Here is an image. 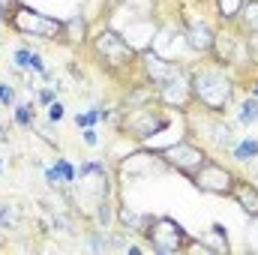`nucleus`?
<instances>
[{
    "instance_id": "nucleus-1",
    "label": "nucleus",
    "mask_w": 258,
    "mask_h": 255,
    "mask_svg": "<svg viewBox=\"0 0 258 255\" xmlns=\"http://www.w3.org/2000/svg\"><path fill=\"white\" fill-rule=\"evenodd\" d=\"M189 90H192L195 108L225 114L234 102V93H237V75H234V69L207 57L204 63L189 66Z\"/></svg>"
},
{
    "instance_id": "nucleus-2",
    "label": "nucleus",
    "mask_w": 258,
    "mask_h": 255,
    "mask_svg": "<svg viewBox=\"0 0 258 255\" xmlns=\"http://www.w3.org/2000/svg\"><path fill=\"white\" fill-rule=\"evenodd\" d=\"M90 51L99 60V66L108 75H114V78H120V75H126L132 69H138V51L123 39V33L114 30V27L96 30L90 36Z\"/></svg>"
},
{
    "instance_id": "nucleus-3",
    "label": "nucleus",
    "mask_w": 258,
    "mask_h": 255,
    "mask_svg": "<svg viewBox=\"0 0 258 255\" xmlns=\"http://www.w3.org/2000/svg\"><path fill=\"white\" fill-rule=\"evenodd\" d=\"M138 237L144 240L147 249H153L159 255L186 252V249L198 246V240L171 216H144V225H141Z\"/></svg>"
},
{
    "instance_id": "nucleus-4",
    "label": "nucleus",
    "mask_w": 258,
    "mask_h": 255,
    "mask_svg": "<svg viewBox=\"0 0 258 255\" xmlns=\"http://www.w3.org/2000/svg\"><path fill=\"white\" fill-rule=\"evenodd\" d=\"M6 27L18 36H27V39H45V42H66L63 33V18H54V15H45L39 9H30L27 3L15 0L9 15H6Z\"/></svg>"
},
{
    "instance_id": "nucleus-5",
    "label": "nucleus",
    "mask_w": 258,
    "mask_h": 255,
    "mask_svg": "<svg viewBox=\"0 0 258 255\" xmlns=\"http://www.w3.org/2000/svg\"><path fill=\"white\" fill-rule=\"evenodd\" d=\"M69 189H75L72 204H78V210H81V204H84V213H93V207H96L105 195L114 192L111 189V171H108V165L99 162V159L81 162L78 177H75V183H72Z\"/></svg>"
},
{
    "instance_id": "nucleus-6",
    "label": "nucleus",
    "mask_w": 258,
    "mask_h": 255,
    "mask_svg": "<svg viewBox=\"0 0 258 255\" xmlns=\"http://www.w3.org/2000/svg\"><path fill=\"white\" fill-rule=\"evenodd\" d=\"M168 126H171L168 108H165V105H159V102H156V105H153V102H147V105L129 108V111L120 114V129H126L135 141H147V138H153V135L165 132Z\"/></svg>"
},
{
    "instance_id": "nucleus-7",
    "label": "nucleus",
    "mask_w": 258,
    "mask_h": 255,
    "mask_svg": "<svg viewBox=\"0 0 258 255\" xmlns=\"http://www.w3.org/2000/svg\"><path fill=\"white\" fill-rule=\"evenodd\" d=\"M195 114L201 117V123L186 111V132H189V138L201 141L204 147L210 144V147H216V150H231V147H234V129L225 123L222 114L207 111V108H201V111H195Z\"/></svg>"
},
{
    "instance_id": "nucleus-8",
    "label": "nucleus",
    "mask_w": 258,
    "mask_h": 255,
    "mask_svg": "<svg viewBox=\"0 0 258 255\" xmlns=\"http://www.w3.org/2000/svg\"><path fill=\"white\" fill-rule=\"evenodd\" d=\"M156 153L162 156V162H165L168 168H177L183 177H192L195 171L210 159L207 147H204L201 141H195V138H180L177 144H168V147H162V150H156Z\"/></svg>"
},
{
    "instance_id": "nucleus-9",
    "label": "nucleus",
    "mask_w": 258,
    "mask_h": 255,
    "mask_svg": "<svg viewBox=\"0 0 258 255\" xmlns=\"http://www.w3.org/2000/svg\"><path fill=\"white\" fill-rule=\"evenodd\" d=\"M150 48L159 54V57H165V60H171V63H186V57H192L195 51L189 48V39H186V33H183V27L180 24H174V21H168V24H156V33H153V42H150Z\"/></svg>"
},
{
    "instance_id": "nucleus-10",
    "label": "nucleus",
    "mask_w": 258,
    "mask_h": 255,
    "mask_svg": "<svg viewBox=\"0 0 258 255\" xmlns=\"http://www.w3.org/2000/svg\"><path fill=\"white\" fill-rule=\"evenodd\" d=\"M189 180H192V186L198 192L228 198V195H231V186H234V180H237V174H234L231 168H225V162H219V159H207Z\"/></svg>"
},
{
    "instance_id": "nucleus-11",
    "label": "nucleus",
    "mask_w": 258,
    "mask_h": 255,
    "mask_svg": "<svg viewBox=\"0 0 258 255\" xmlns=\"http://www.w3.org/2000/svg\"><path fill=\"white\" fill-rule=\"evenodd\" d=\"M156 102L168 111H189L192 108V90H189V66H180L168 81L156 87Z\"/></svg>"
},
{
    "instance_id": "nucleus-12",
    "label": "nucleus",
    "mask_w": 258,
    "mask_h": 255,
    "mask_svg": "<svg viewBox=\"0 0 258 255\" xmlns=\"http://www.w3.org/2000/svg\"><path fill=\"white\" fill-rule=\"evenodd\" d=\"M180 27L189 39V48L201 57H210L213 54V42H216V27L204 18V15H183L180 18Z\"/></svg>"
},
{
    "instance_id": "nucleus-13",
    "label": "nucleus",
    "mask_w": 258,
    "mask_h": 255,
    "mask_svg": "<svg viewBox=\"0 0 258 255\" xmlns=\"http://www.w3.org/2000/svg\"><path fill=\"white\" fill-rule=\"evenodd\" d=\"M237 201V207L249 216V219H258V186L255 180H246V177H237L234 186H231V195Z\"/></svg>"
},
{
    "instance_id": "nucleus-14",
    "label": "nucleus",
    "mask_w": 258,
    "mask_h": 255,
    "mask_svg": "<svg viewBox=\"0 0 258 255\" xmlns=\"http://www.w3.org/2000/svg\"><path fill=\"white\" fill-rule=\"evenodd\" d=\"M24 222V207L12 198H0V231H18Z\"/></svg>"
},
{
    "instance_id": "nucleus-15",
    "label": "nucleus",
    "mask_w": 258,
    "mask_h": 255,
    "mask_svg": "<svg viewBox=\"0 0 258 255\" xmlns=\"http://www.w3.org/2000/svg\"><path fill=\"white\" fill-rule=\"evenodd\" d=\"M63 33H66V45H84V42H90L87 18L81 12H75L72 18H63Z\"/></svg>"
},
{
    "instance_id": "nucleus-16",
    "label": "nucleus",
    "mask_w": 258,
    "mask_h": 255,
    "mask_svg": "<svg viewBox=\"0 0 258 255\" xmlns=\"http://www.w3.org/2000/svg\"><path fill=\"white\" fill-rule=\"evenodd\" d=\"M12 63H15V69H21V72H36V75L45 72V60H42V54L33 51V48H15Z\"/></svg>"
},
{
    "instance_id": "nucleus-17",
    "label": "nucleus",
    "mask_w": 258,
    "mask_h": 255,
    "mask_svg": "<svg viewBox=\"0 0 258 255\" xmlns=\"http://www.w3.org/2000/svg\"><path fill=\"white\" fill-rule=\"evenodd\" d=\"M234 24H237L246 36L258 39V0H246V3H243V9H240V15H237Z\"/></svg>"
},
{
    "instance_id": "nucleus-18",
    "label": "nucleus",
    "mask_w": 258,
    "mask_h": 255,
    "mask_svg": "<svg viewBox=\"0 0 258 255\" xmlns=\"http://www.w3.org/2000/svg\"><path fill=\"white\" fill-rule=\"evenodd\" d=\"M201 249H210V252H228V228L222 222H213L210 225V237L201 240Z\"/></svg>"
},
{
    "instance_id": "nucleus-19",
    "label": "nucleus",
    "mask_w": 258,
    "mask_h": 255,
    "mask_svg": "<svg viewBox=\"0 0 258 255\" xmlns=\"http://www.w3.org/2000/svg\"><path fill=\"white\" fill-rule=\"evenodd\" d=\"M231 159L234 162H240V165H246V162H255L258 159V138H243V141H234V147H231Z\"/></svg>"
},
{
    "instance_id": "nucleus-20",
    "label": "nucleus",
    "mask_w": 258,
    "mask_h": 255,
    "mask_svg": "<svg viewBox=\"0 0 258 255\" xmlns=\"http://www.w3.org/2000/svg\"><path fill=\"white\" fill-rule=\"evenodd\" d=\"M213 3H216V12H219L222 24H234L246 0H213Z\"/></svg>"
},
{
    "instance_id": "nucleus-21",
    "label": "nucleus",
    "mask_w": 258,
    "mask_h": 255,
    "mask_svg": "<svg viewBox=\"0 0 258 255\" xmlns=\"http://www.w3.org/2000/svg\"><path fill=\"white\" fill-rule=\"evenodd\" d=\"M237 120H240L243 126L258 123V96H246V99H240V105H237Z\"/></svg>"
},
{
    "instance_id": "nucleus-22",
    "label": "nucleus",
    "mask_w": 258,
    "mask_h": 255,
    "mask_svg": "<svg viewBox=\"0 0 258 255\" xmlns=\"http://www.w3.org/2000/svg\"><path fill=\"white\" fill-rule=\"evenodd\" d=\"M15 123H18L21 129H33L36 126V108H33L30 102L15 105Z\"/></svg>"
},
{
    "instance_id": "nucleus-23",
    "label": "nucleus",
    "mask_w": 258,
    "mask_h": 255,
    "mask_svg": "<svg viewBox=\"0 0 258 255\" xmlns=\"http://www.w3.org/2000/svg\"><path fill=\"white\" fill-rule=\"evenodd\" d=\"M54 168H57V174H60V180H63V186L69 189L72 183H75V177H78V168L69 162V159H63V156H57L54 159Z\"/></svg>"
},
{
    "instance_id": "nucleus-24",
    "label": "nucleus",
    "mask_w": 258,
    "mask_h": 255,
    "mask_svg": "<svg viewBox=\"0 0 258 255\" xmlns=\"http://www.w3.org/2000/svg\"><path fill=\"white\" fill-rule=\"evenodd\" d=\"M96 120H102V105H96V108H90V111H84V114H75V126L78 129L93 126Z\"/></svg>"
},
{
    "instance_id": "nucleus-25",
    "label": "nucleus",
    "mask_w": 258,
    "mask_h": 255,
    "mask_svg": "<svg viewBox=\"0 0 258 255\" xmlns=\"http://www.w3.org/2000/svg\"><path fill=\"white\" fill-rule=\"evenodd\" d=\"M0 105H15V87L12 84H6V81H0Z\"/></svg>"
},
{
    "instance_id": "nucleus-26",
    "label": "nucleus",
    "mask_w": 258,
    "mask_h": 255,
    "mask_svg": "<svg viewBox=\"0 0 258 255\" xmlns=\"http://www.w3.org/2000/svg\"><path fill=\"white\" fill-rule=\"evenodd\" d=\"M63 117H66V108H63V102H57V99H54V102L48 105V120H51V123H60Z\"/></svg>"
},
{
    "instance_id": "nucleus-27",
    "label": "nucleus",
    "mask_w": 258,
    "mask_h": 255,
    "mask_svg": "<svg viewBox=\"0 0 258 255\" xmlns=\"http://www.w3.org/2000/svg\"><path fill=\"white\" fill-rule=\"evenodd\" d=\"M57 90H60V87H48V90H39L36 102H39V105H51V102L57 99Z\"/></svg>"
},
{
    "instance_id": "nucleus-28",
    "label": "nucleus",
    "mask_w": 258,
    "mask_h": 255,
    "mask_svg": "<svg viewBox=\"0 0 258 255\" xmlns=\"http://www.w3.org/2000/svg\"><path fill=\"white\" fill-rule=\"evenodd\" d=\"M81 138H84V144H87V147H96V144H99V132H96L93 126L84 129V132H81Z\"/></svg>"
},
{
    "instance_id": "nucleus-29",
    "label": "nucleus",
    "mask_w": 258,
    "mask_h": 255,
    "mask_svg": "<svg viewBox=\"0 0 258 255\" xmlns=\"http://www.w3.org/2000/svg\"><path fill=\"white\" fill-rule=\"evenodd\" d=\"M12 3H15V0H0V21H3V24H6V15H9Z\"/></svg>"
},
{
    "instance_id": "nucleus-30",
    "label": "nucleus",
    "mask_w": 258,
    "mask_h": 255,
    "mask_svg": "<svg viewBox=\"0 0 258 255\" xmlns=\"http://www.w3.org/2000/svg\"><path fill=\"white\" fill-rule=\"evenodd\" d=\"M252 240H255V246H258V231H252Z\"/></svg>"
},
{
    "instance_id": "nucleus-31",
    "label": "nucleus",
    "mask_w": 258,
    "mask_h": 255,
    "mask_svg": "<svg viewBox=\"0 0 258 255\" xmlns=\"http://www.w3.org/2000/svg\"><path fill=\"white\" fill-rule=\"evenodd\" d=\"M0 141H6V135H3V129H0Z\"/></svg>"
},
{
    "instance_id": "nucleus-32",
    "label": "nucleus",
    "mask_w": 258,
    "mask_h": 255,
    "mask_svg": "<svg viewBox=\"0 0 258 255\" xmlns=\"http://www.w3.org/2000/svg\"><path fill=\"white\" fill-rule=\"evenodd\" d=\"M0 174H3V159H0Z\"/></svg>"
}]
</instances>
